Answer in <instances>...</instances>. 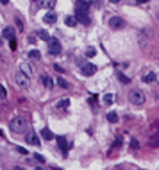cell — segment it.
I'll return each instance as SVG.
<instances>
[{"label": "cell", "mask_w": 159, "mask_h": 170, "mask_svg": "<svg viewBox=\"0 0 159 170\" xmlns=\"http://www.w3.org/2000/svg\"><path fill=\"white\" fill-rule=\"evenodd\" d=\"M9 127H11V131L14 134H22V133L27 131V118L23 115H16L14 118L9 122Z\"/></svg>", "instance_id": "obj_1"}, {"label": "cell", "mask_w": 159, "mask_h": 170, "mask_svg": "<svg viewBox=\"0 0 159 170\" xmlns=\"http://www.w3.org/2000/svg\"><path fill=\"white\" fill-rule=\"evenodd\" d=\"M127 99H129V102L134 104V106H141V104L145 102V93L140 91V90H131Z\"/></svg>", "instance_id": "obj_2"}, {"label": "cell", "mask_w": 159, "mask_h": 170, "mask_svg": "<svg viewBox=\"0 0 159 170\" xmlns=\"http://www.w3.org/2000/svg\"><path fill=\"white\" fill-rule=\"evenodd\" d=\"M14 81H16V84H18L20 88H25V90H27V88L30 86V77H27L22 70H18V72L14 73Z\"/></svg>", "instance_id": "obj_3"}, {"label": "cell", "mask_w": 159, "mask_h": 170, "mask_svg": "<svg viewBox=\"0 0 159 170\" xmlns=\"http://www.w3.org/2000/svg\"><path fill=\"white\" fill-rule=\"evenodd\" d=\"M47 48H48V54H52V56L61 54V43H59V39L50 38V39L47 41Z\"/></svg>", "instance_id": "obj_4"}, {"label": "cell", "mask_w": 159, "mask_h": 170, "mask_svg": "<svg viewBox=\"0 0 159 170\" xmlns=\"http://www.w3.org/2000/svg\"><path fill=\"white\" fill-rule=\"evenodd\" d=\"M25 142L29 143V145H41V142H39V136L34 133V129H30V131H25Z\"/></svg>", "instance_id": "obj_5"}, {"label": "cell", "mask_w": 159, "mask_h": 170, "mask_svg": "<svg viewBox=\"0 0 159 170\" xmlns=\"http://www.w3.org/2000/svg\"><path fill=\"white\" fill-rule=\"evenodd\" d=\"M89 13V4L86 0H77L75 2V15H88Z\"/></svg>", "instance_id": "obj_6"}, {"label": "cell", "mask_w": 159, "mask_h": 170, "mask_svg": "<svg viewBox=\"0 0 159 170\" xmlns=\"http://www.w3.org/2000/svg\"><path fill=\"white\" fill-rule=\"evenodd\" d=\"M81 72L84 77H91L95 72H97V66L91 65V63H81Z\"/></svg>", "instance_id": "obj_7"}, {"label": "cell", "mask_w": 159, "mask_h": 170, "mask_svg": "<svg viewBox=\"0 0 159 170\" xmlns=\"http://www.w3.org/2000/svg\"><path fill=\"white\" fill-rule=\"evenodd\" d=\"M125 25V22L120 18V16H111L109 18V27L113 29V30H118V29H122Z\"/></svg>", "instance_id": "obj_8"}, {"label": "cell", "mask_w": 159, "mask_h": 170, "mask_svg": "<svg viewBox=\"0 0 159 170\" xmlns=\"http://www.w3.org/2000/svg\"><path fill=\"white\" fill-rule=\"evenodd\" d=\"M56 140H57V143H59V147H61V151H63V152H66L68 149L72 147V145L66 142V138H65V136H56Z\"/></svg>", "instance_id": "obj_9"}, {"label": "cell", "mask_w": 159, "mask_h": 170, "mask_svg": "<svg viewBox=\"0 0 159 170\" xmlns=\"http://www.w3.org/2000/svg\"><path fill=\"white\" fill-rule=\"evenodd\" d=\"M43 22H45V23H56V22H57V15L52 13V11H48V13L45 15V18H43Z\"/></svg>", "instance_id": "obj_10"}, {"label": "cell", "mask_w": 159, "mask_h": 170, "mask_svg": "<svg viewBox=\"0 0 159 170\" xmlns=\"http://www.w3.org/2000/svg\"><path fill=\"white\" fill-rule=\"evenodd\" d=\"M2 36H4L6 39H14V29H13V27H6L4 32H2Z\"/></svg>", "instance_id": "obj_11"}, {"label": "cell", "mask_w": 159, "mask_h": 170, "mask_svg": "<svg viewBox=\"0 0 159 170\" xmlns=\"http://www.w3.org/2000/svg\"><path fill=\"white\" fill-rule=\"evenodd\" d=\"M20 70H22L27 77H30V75H32V68H30V65H29V63H22V65H20Z\"/></svg>", "instance_id": "obj_12"}, {"label": "cell", "mask_w": 159, "mask_h": 170, "mask_svg": "<svg viewBox=\"0 0 159 170\" xmlns=\"http://www.w3.org/2000/svg\"><path fill=\"white\" fill-rule=\"evenodd\" d=\"M41 136H43L45 138V140H54V133H52L50 129H48V127H45V129H41Z\"/></svg>", "instance_id": "obj_13"}, {"label": "cell", "mask_w": 159, "mask_h": 170, "mask_svg": "<svg viewBox=\"0 0 159 170\" xmlns=\"http://www.w3.org/2000/svg\"><path fill=\"white\" fill-rule=\"evenodd\" d=\"M75 18H77V22H81V23H84V25H89V23H91V20H89L88 15H75Z\"/></svg>", "instance_id": "obj_14"}, {"label": "cell", "mask_w": 159, "mask_h": 170, "mask_svg": "<svg viewBox=\"0 0 159 170\" xmlns=\"http://www.w3.org/2000/svg\"><path fill=\"white\" fill-rule=\"evenodd\" d=\"M56 4H57V0H43V2H41V6H43L45 9H48V11H50V9H54Z\"/></svg>", "instance_id": "obj_15"}, {"label": "cell", "mask_w": 159, "mask_h": 170, "mask_svg": "<svg viewBox=\"0 0 159 170\" xmlns=\"http://www.w3.org/2000/svg\"><path fill=\"white\" fill-rule=\"evenodd\" d=\"M156 79H157V75H156L154 72H148V73H145V75H143V81L145 82H154Z\"/></svg>", "instance_id": "obj_16"}, {"label": "cell", "mask_w": 159, "mask_h": 170, "mask_svg": "<svg viewBox=\"0 0 159 170\" xmlns=\"http://www.w3.org/2000/svg\"><path fill=\"white\" fill-rule=\"evenodd\" d=\"M41 82H43L47 88H52V84H54V81H52V79H50L48 75H45V73H43V75H41Z\"/></svg>", "instance_id": "obj_17"}, {"label": "cell", "mask_w": 159, "mask_h": 170, "mask_svg": "<svg viewBox=\"0 0 159 170\" xmlns=\"http://www.w3.org/2000/svg\"><path fill=\"white\" fill-rule=\"evenodd\" d=\"M68 106H70V99H61V100L57 102V108H59V109H66Z\"/></svg>", "instance_id": "obj_18"}, {"label": "cell", "mask_w": 159, "mask_h": 170, "mask_svg": "<svg viewBox=\"0 0 159 170\" xmlns=\"http://www.w3.org/2000/svg\"><path fill=\"white\" fill-rule=\"evenodd\" d=\"M116 77H118V81H120V82H123V84H129V82H131V79L127 77L125 73H122V72H118V73H116Z\"/></svg>", "instance_id": "obj_19"}, {"label": "cell", "mask_w": 159, "mask_h": 170, "mask_svg": "<svg viewBox=\"0 0 159 170\" xmlns=\"http://www.w3.org/2000/svg\"><path fill=\"white\" fill-rule=\"evenodd\" d=\"M38 38H39V39H43V41H48V39H50L48 32H47V30H43V29L38 30Z\"/></svg>", "instance_id": "obj_20"}, {"label": "cell", "mask_w": 159, "mask_h": 170, "mask_svg": "<svg viewBox=\"0 0 159 170\" xmlns=\"http://www.w3.org/2000/svg\"><path fill=\"white\" fill-rule=\"evenodd\" d=\"M107 120H109L111 124H116V122H118V115H116L114 111H109V113H107Z\"/></svg>", "instance_id": "obj_21"}, {"label": "cell", "mask_w": 159, "mask_h": 170, "mask_svg": "<svg viewBox=\"0 0 159 170\" xmlns=\"http://www.w3.org/2000/svg\"><path fill=\"white\" fill-rule=\"evenodd\" d=\"M65 23H66L68 27H73V25H77V18H75V16H68V18L65 20Z\"/></svg>", "instance_id": "obj_22"}, {"label": "cell", "mask_w": 159, "mask_h": 170, "mask_svg": "<svg viewBox=\"0 0 159 170\" xmlns=\"http://www.w3.org/2000/svg\"><path fill=\"white\" fill-rule=\"evenodd\" d=\"M29 57H30V59H34V61H36V59H39V57H41L39 50H36V48H34V50H30V52H29Z\"/></svg>", "instance_id": "obj_23"}, {"label": "cell", "mask_w": 159, "mask_h": 170, "mask_svg": "<svg viewBox=\"0 0 159 170\" xmlns=\"http://www.w3.org/2000/svg\"><path fill=\"white\" fill-rule=\"evenodd\" d=\"M57 84H59L61 88H65V90H68V88H70V84H68V81H65V79H63V77H59V79H57Z\"/></svg>", "instance_id": "obj_24"}, {"label": "cell", "mask_w": 159, "mask_h": 170, "mask_svg": "<svg viewBox=\"0 0 159 170\" xmlns=\"http://www.w3.org/2000/svg\"><path fill=\"white\" fill-rule=\"evenodd\" d=\"M113 99H114V97H113L111 93H107V95H104V102L107 104V106H109V104H113Z\"/></svg>", "instance_id": "obj_25"}, {"label": "cell", "mask_w": 159, "mask_h": 170, "mask_svg": "<svg viewBox=\"0 0 159 170\" xmlns=\"http://www.w3.org/2000/svg\"><path fill=\"white\" fill-rule=\"evenodd\" d=\"M95 54H97V48H93V47H89V48L86 50V57H93Z\"/></svg>", "instance_id": "obj_26"}, {"label": "cell", "mask_w": 159, "mask_h": 170, "mask_svg": "<svg viewBox=\"0 0 159 170\" xmlns=\"http://www.w3.org/2000/svg\"><path fill=\"white\" fill-rule=\"evenodd\" d=\"M0 99H2V100L7 99V91H6V88L2 86V84H0Z\"/></svg>", "instance_id": "obj_27"}, {"label": "cell", "mask_w": 159, "mask_h": 170, "mask_svg": "<svg viewBox=\"0 0 159 170\" xmlns=\"http://www.w3.org/2000/svg\"><path fill=\"white\" fill-rule=\"evenodd\" d=\"M34 159H36V161H38V163H41V165H43V163H45V158H43V156H41V154H34Z\"/></svg>", "instance_id": "obj_28"}, {"label": "cell", "mask_w": 159, "mask_h": 170, "mask_svg": "<svg viewBox=\"0 0 159 170\" xmlns=\"http://www.w3.org/2000/svg\"><path fill=\"white\" fill-rule=\"evenodd\" d=\"M131 149H132V151H138V149H140V143H138V140H132V142H131Z\"/></svg>", "instance_id": "obj_29"}, {"label": "cell", "mask_w": 159, "mask_h": 170, "mask_svg": "<svg viewBox=\"0 0 159 170\" xmlns=\"http://www.w3.org/2000/svg\"><path fill=\"white\" fill-rule=\"evenodd\" d=\"M14 22H16V27H18L20 30H23V22H22V20H20V18H16Z\"/></svg>", "instance_id": "obj_30"}, {"label": "cell", "mask_w": 159, "mask_h": 170, "mask_svg": "<svg viewBox=\"0 0 159 170\" xmlns=\"http://www.w3.org/2000/svg\"><path fill=\"white\" fill-rule=\"evenodd\" d=\"M9 47H11V50H16V38L14 39H9Z\"/></svg>", "instance_id": "obj_31"}, {"label": "cell", "mask_w": 159, "mask_h": 170, "mask_svg": "<svg viewBox=\"0 0 159 170\" xmlns=\"http://www.w3.org/2000/svg\"><path fill=\"white\" fill-rule=\"evenodd\" d=\"M16 151H18L20 154H27V151H25V149H23V147H16Z\"/></svg>", "instance_id": "obj_32"}, {"label": "cell", "mask_w": 159, "mask_h": 170, "mask_svg": "<svg viewBox=\"0 0 159 170\" xmlns=\"http://www.w3.org/2000/svg\"><path fill=\"white\" fill-rule=\"evenodd\" d=\"M54 68H56L57 72H65V70H63V66H61V65H54Z\"/></svg>", "instance_id": "obj_33"}, {"label": "cell", "mask_w": 159, "mask_h": 170, "mask_svg": "<svg viewBox=\"0 0 159 170\" xmlns=\"http://www.w3.org/2000/svg\"><path fill=\"white\" fill-rule=\"evenodd\" d=\"M138 4H147V2H150V0H136Z\"/></svg>", "instance_id": "obj_34"}, {"label": "cell", "mask_w": 159, "mask_h": 170, "mask_svg": "<svg viewBox=\"0 0 159 170\" xmlns=\"http://www.w3.org/2000/svg\"><path fill=\"white\" fill-rule=\"evenodd\" d=\"M13 170H25V168H23V167H14Z\"/></svg>", "instance_id": "obj_35"}, {"label": "cell", "mask_w": 159, "mask_h": 170, "mask_svg": "<svg viewBox=\"0 0 159 170\" xmlns=\"http://www.w3.org/2000/svg\"><path fill=\"white\" fill-rule=\"evenodd\" d=\"M0 2H2V4L6 6V4H9V0H0Z\"/></svg>", "instance_id": "obj_36"}, {"label": "cell", "mask_w": 159, "mask_h": 170, "mask_svg": "<svg viewBox=\"0 0 159 170\" xmlns=\"http://www.w3.org/2000/svg\"><path fill=\"white\" fill-rule=\"evenodd\" d=\"M109 2H113V4H118V2H120V0H109Z\"/></svg>", "instance_id": "obj_37"}, {"label": "cell", "mask_w": 159, "mask_h": 170, "mask_svg": "<svg viewBox=\"0 0 159 170\" xmlns=\"http://www.w3.org/2000/svg\"><path fill=\"white\" fill-rule=\"evenodd\" d=\"M34 170H45V168H43V167H38V168H34Z\"/></svg>", "instance_id": "obj_38"}, {"label": "cell", "mask_w": 159, "mask_h": 170, "mask_svg": "<svg viewBox=\"0 0 159 170\" xmlns=\"http://www.w3.org/2000/svg\"><path fill=\"white\" fill-rule=\"evenodd\" d=\"M32 2H36V0H32Z\"/></svg>", "instance_id": "obj_39"}]
</instances>
